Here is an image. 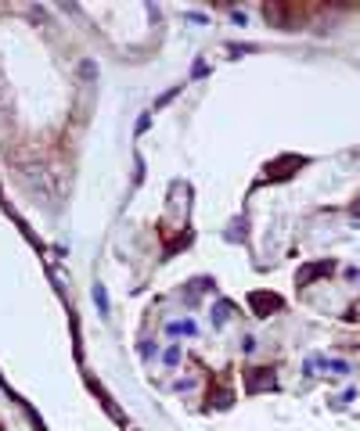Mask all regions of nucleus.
<instances>
[{
    "instance_id": "obj_1",
    "label": "nucleus",
    "mask_w": 360,
    "mask_h": 431,
    "mask_svg": "<svg viewBox=\"0 0 360 431\" xmlns=\"http://www.w3.org/2000/svg\"><path fill=\"white\" fill-rule=\"evenodd\" d=\"M245 384H249V392H263V388H274V370H249V377H245Z\"/></svg>"
},
{
    "instance_id": "obj_3",
    "label": "nucleus",
    "mask_w": 360,
    "mask_h": 431,
    "mask_svg": "<svg viewBox=\"0 0 360 431\" xmlns=\"http://www.w3.org/2000/svg\"><path fill=\"white\" fill-rule=\"evenodd\" d=\"M321 273H332V263H313V266H306L303 273H299V284H310L313 277H321Z\"/></svg>"
},
{
    "instance_id": "obj_2",
    "label": "nucleus",
    "mask_w": 360,
    "mask_h": 431,
    "mask_svg": "<svg viewBox=\"0 0 360 431\" xmlns=\"http://www.w3.org/2000/svg\"><path fill=\"white\" fill-rule=\"evenodd\" d=\"M252 305H256V313H270V309H281V298L277 295H252Z\"/></svg>"
}]
</instances>
